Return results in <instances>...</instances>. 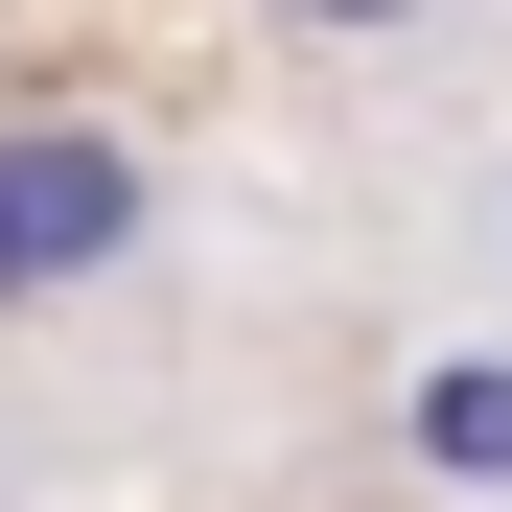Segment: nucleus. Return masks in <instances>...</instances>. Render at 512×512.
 Instances as JSON below:
<instances>
[{"label": "nucleus", "instance_id": "nucleus-2", "mask_svg": "<svg viewBox=\"0 0 512 512\" xmlns=\"http://www.w3.org/2000/svg\"><path fill=\"white\" fill-rule=\"evenodd\" d=\"M419 466H443V489H512V373H419Z\"/></svg>", "mask_w": 512, "mask_h": 512}, {"label": "nucleus", "instance_id": "nucleus-4", "mask_svg": "<svg viewBox=\"0 0 512 512\" xmlns=\"http://www.w3.org/2000/svg\"><path fill=\"white\" fill-rule=\"evenodd\" d=\"M489 256H512V163H489Z\"/></svg>", "mask_w": 512, "mask_h": 512}, {"label": "nucleus", "instance_id": "nucleus-3", "mask_svg": "<svg viewBox=\"0 0 512 512\" xmlns=\"http://www.w3.org/2000/svg\"><path fill=\"white\" fill-rule=\"evenodd\" d=\"M256 24H303V47H419L443 0H256Z\"/></svg>", "mask_w": 512, "mask_h": 512}, {"label": "nucleus", "instance_id": "nucleus-1", "mask_svg": "<svg viewBox=\"0 0 512 512\" xmlns=\"http://www.w3.org/2000/svg\"><path fill=\"white\" fill-rule=\"evenodd\" d=\"M140 140L117 117H0V303H70V280H117L140 256Z\"/></svg>", "mask_w": 512, "mask_h": 512}]
</instances>
